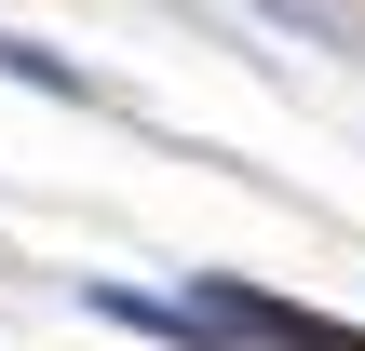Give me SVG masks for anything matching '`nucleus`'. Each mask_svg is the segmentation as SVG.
I'll return each mask as SVG.
<instances>
[{
  "label": "nucleus",
  "mask_w": 365,
  "mask_h": 351,
  "mask_svg": "<svg viewBox=\"0 0 365 351\" xmlns=\"http://www.w3.org/2000/svg\"><path fill=\"white\" fill-rule=\"evenodd\" d=\"M95 311H122V325H149V338L176 351H365V325L339 311H312V298H271V284H190V298H135V284H108Z\"/></svg>",
  "instance_id": "nucleus-1"
},
{
  "label": "nucleus",
  "mask_w": 365,
  "mask_h": 351,
  "mask_svg": "<svg viewBox=\"0 0 365 351\" xmlns=\"http://www.w3.org/2000/svg\"><path fill=\"white\" fill-rule=\"evenodd\" d=\"M0 68H14V81H41V95H81V68H68V54H41V41H14V27H0Z\"/></svg>",
  "instance_id": "nucleus-2"
}]
</instances>
